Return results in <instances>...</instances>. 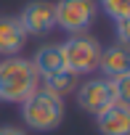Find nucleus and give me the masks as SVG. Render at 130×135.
<instances>
[{"mask_svg": "<svg viewBox=\"0 0 130 135\" xmlns=\"http://www.w3.org/2000/svg\"><path fill=\"white\" fill-rule=\"evenodd\" d=\"M109 88H112L114 101L130 103V72H127V74H119V77H112V80H109Z\"/></svg>", "mask_w": 130, "mask_h": 135, "instance_id": "obj_13", "label": "nucleus"}, {"mask_svg": "<svg viewBox=\"0 0 130 135\" xmlns=\"http://www.w3.org/2000/svg\"><path fill=\"white\" fill-rule=\"evenodd\" d=\"M109 103H114V95H112V88H109V80L104 77H93L82 85H77V106L88 114H98L104 111Z\"/></svg>", "mask_w": 130, "mask_h": 135, "instance_id": "obj_5", "label": "nucleus"}, {"mask_svg": "<svg viewBox=\"0 0 130 135\" xmlns=\"http://www.w3.org/2000/svg\"><path fill=\"white\" fill-rule=\"evenodd\" d=\"M27 42V32L19 21V16H0V56L8 58V56H19L24 50Z\"/></svg>", "mask_w": 130, "mask_h": 135, "instance_id": "obj_8", "label": "nucleus"}, {"mask_svg": "<svg viewBox=\"0 0 130 135\" xmlns=\"http://www.w3.org/2000/svg\"><path fill=\"white\" fill-rule=\"evenodd\" d=\"M96 127L101 135H130V103H109L96 114Z\"/></svg>", "mask_w": 130, "mask_h": 135, "instance_id": "obj_7", "label": "nucleus"}, {"mask_svg": "<svg viewBox=\"0 0 130 135\" xmlns=\"http://www.w3.org/2000/svg\"><path fill=\"white\" fill-rule=\"evenodd\" d=\"M96 6H101V11H104L112 21L130 16V0H98Z\"/></svg>", "mask_w": 130, "mask_h": 135, "instance_id": "obj_12", "label": "nucleus"}, {"mask_svg": "<svg viewBox=\"0 0 130 135\" xmlns=\"http://www.w3.org/2000/svg\"><path fill=\"white\" fill-rule=\"evenodd\" d=\"M43 82H45L43 88H45L48 93L58 95V98H64L67 93H75V90H77V74H72V72H67V69H61V72L45 77Z\"/></svg>", "mask_w": 130, "mask_h": 135, "instance_id": "obj_11", "label": "nucleus"}, {"mask_svg": "<svg viewBox=\"0 0 130 135\" xmlns=\"http://www.w3.org/2000/svg\"><path fill=\"white\" fill-rule=\"evenodd\" d=\"M19 21L29 35L40 37V35H48L53 27H56V19H53V3H48V0H29V3L24 6V11L19 13Z\"/></svg>", "mask_w": 130, "mask_h": 135, "instance_id": "obj_6", "label": "nucleus"}, {"mask_svg": "<svg viewBox=\"0 0 130 135\" xmlns=\"http://www.w3.org/2000/svg\"><path fill=\"white\" fill-rule=\"evenodd\" d=\"M32 69L37 72V77L40 80H45V77H50V74H56V72H61L64 69V58H61V48L58 45H53V42H48V45H43V48H37L35 50V56H32Z\"/></svg>", "mask_w": 130, "mask_h": 135, "instance_id": "obj_10", "label": "nucleus"}, {"mask_svg": "<svg viewBox=\"0 0 130 135\" xmlns=\"http://www.w3.org/2000/svg\"><path fill=\"white\" fill-rule=\"evenodd\" d=\"M21 119L29 130L50 132L64 119V98L48 93L45 88H37L21 101Z\"/></svg>", "mask_w": 130, "mask_h": 135, "instance_id": "obj_2", "label": "nucleus"}, {"mask_svg": "<svg viewBox=\"0 0 130 135\" xmlns=\"http://www.w3.org/2000/svg\"><path fill=\"white\" fill-rule=\"evenodd\" d=\"M37 72L21 56H8L0 61V101L3 103H21L29 93L37 90Z\"/></svg>", "mask_w": 130, "mask_h": 135, "instance_id": "obj_1", "label": "nucleus"}, {"mask_svg": "<svg viewBox=\"0 0 130 135\" xmlns=\"http://www.w3.org/2000/svg\"><path fill=\"white\" fill-rule=\"evenodd\" d=\"M61 58H64V69L72 74H90L98 66L101 56V42L90 35H69L61 45Z\"/></svg>", "mask_w": 130, "mask_h": 135, "instance_id": "obj_3", "label": "nucleus"}, {"mask_svg": "<svg viewBox=\"0 0 130 135\" xmlns=\"http://www.w3.org/2000/svg\"><path fill=\"white\" fill-rule=\"evenodd\" d=\"M98 6L96 0H58L53 3L56 27L67 35H85L96 21Z\"/></svg>", "mask_w": 130, "mask_h": 135, "instance_id": "obj_4", "label": "nucleus"}, {"mask_svg": "<svg viewBox=\"0 0 130 135\" xmlns=\"http://www.w3.org/2000/svg\"><path fill=\"white\" fill-rule=\"evenodd\" d=\"M114 29H117V45H125L127 48V42H130V16L117 19L114 21Z\"/></svg>", "mask_w": 130, "mask_h": 135, "instance_id": "obj_14", "label": "nucleus"}, {"mask_svg": "<svg viewBox=\"0 0 130 135\" xmlns=\"http://www.w3.org/2000/svg\"><path fill=\"white\" fill-rule=\"evenodd\" d=\"M104 80H112V77H119V74H127L130 72V50L125 45H109V48H101V56H98V66Z\"/></svg>", "mask_w": 130, "mask_h": 135, "instance_id": "obj_9", "label": "nucleus"}, {"mask_svg": "<svg viewBox=\"0 0 130 135\" xmlns=\"http://www.w3.org/2000/svg\"><path fill=\"white\" fill-rule=\"evenodd\" d=\"M0 135H27L21 127H13V124H3L0 127Z\"/></svg>", "mask_w": 130, "mask_h": 135, "instance_id": "obj_15", "label": "nucleus"}]
</instances>
